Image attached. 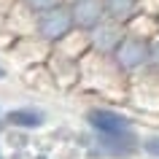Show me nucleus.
Listing matches in <instances>:
<instances>
[{"label": "nucleus", "mask_w": 159, "mask_h": 159, "mask_svg": "<svg viewBox=\"0 0 159 159\" xmlns=\"http://www.w3.org/2000/svg\"><path fill=\"white\" fill-rule=\"evenodd\" d=\"M35 16V33L38 38L46 43H59L65 38L70 30H73V16H70V8H67V3H59L54 8H46L41 14H33Z\"/></svg>", "instance_id": "nucleus-1"}, {"label": "nucleus", "mask_w": 159, "mask_h": 159, "mask_svg": "<svg viewBox=\"0 0 159 159\" xmlns=\"http://www.w3.org/2000/svg\"><path fill=\"white\" fill-rule=\"evenodd\" d=\"M0 78H6V67L0 65Z\"/></svg>", "instance_id": "nucleus-13"}, {"label": "nucleus", "mask_w": 159, "mask_h": 159, "mask_svg": "<svg viewBox=\"0 0 159 159\" xmlns=\"http://www.w3.org/2000/svg\"><path fill=\"white\" fill-rule=\"evenodd\" d=\"M6 132V121H3V116H0V135Z\"/></svg>", "instance_id": "nucleus-12"}, {"label": "nucleus", "mask_w": 159, "mask_h": 159, "mask_svg": "<svg viewBox=\"0 0 159 159\" xmlns=\"http://www.w3.org/2000/svg\"><path fill=\"white\" fill-rule=\"evenodd\" d=\"M102 6H105V19L129 25L140 11V0H102Z\"/></svg>", "instance_id": "nucleus-8"}, {"label": "nucleus", "mask_w": 159, "mask_h": 159, "mask_svg": "<svg viewBox=\"0 0 159 159\" xmlns=\"http://www.w3.org/2000/svg\"><path fill=\"white\" fill-rule=\"evenodd\" d=\"M113 57L121 70H138V67L148 65V41L140 35H124L113 51Z\"/></svg>", "instance_id": "nucleus-3"}, {"label": "nucleus", "mask_w": 159, "mask_h": 159, "mask_svg": "<svg viewBox=\"0 0 159 159\" xmlns=\"http://www.w3.org/2000/svg\"><path fill=\"white\" fill-rule=\"evenodd\" d=\"M86 38H89V49H94L97 54H113L124 38V25H119L113 19H102L100 25H94L86 33Z\"/></svg>", "instance_id": "nucleus-4"}, {"label": "nucleus", "mask_w": 159, "mask_h": 159, "mask_svg": "<svg viewBox=\"0 0 159 159\" xmlns=\"http://www.w3.org/2000/svg\"><path fill=\"white\" fill-rule=\"evenodd\" d=\"M140 148L148 154V157H154V159H159V135H148L146 140L140 143Z\"/></svg>", "instance_id": "nucleus-10"}, {"label": "nucleus", "mask_w": 159, "mask_h": 159, "mask_svg": "<svg viewBox=\"0 0 159 159\" xmlns=\"http://www.w3.org/2000/svg\"><path fill=\"white\" fill-rule=\"evenodd\" d=\"M46 119H49L46 111L35 108V105H19V108H11L3 113L6 127H14V129H41Z\"/></svg>", "instance_id": "nucleus-7"}, {"label": "nucleus", "mask_w": 159, "mask_h": 159, "mask_svg": "<svg viewBox=\"0 0 159 159\" xmlns=\"http://www.w3.org/2000/svg\"><path fill=\"white\" fill-rule=\"evenodd\" d=\"M22 3H25V8L30 11V14H41V11L54 8V6H59V3H67V0H22Z\"/></svg>", "instance_id": "nucleus-9"}, {"label": "nucleus", "mask_w": 159, "mask_h": 159, "mask_svg": "<svg viewBox=\"0 0 159 159\" xmlns=\"http://www.w3.org/2000/svg\"><path fill=\"white\" fill-rule=\"evenodd\" d=\"M0 159H6V157H3V148H0Z\"/></svg>", "instance_id": "nucleus-14"}, {"label": "nucleus", "mask_w": 159, "mask_h": 159, "mask_svg": "<svg viewBox=\"0 0 159 159\" xmlns=\"http://www.w3.org/2000/svg\"><path fill=\"white\" fill-rule=\"evenodd\" d=\"M148 62L159 70V38L157 41H148Z\"/></svg>", "instance_id": "nucleus-11"}, {"label": "nucleus", "mask_w": 159, "mask_h": 159, "mask_svg": "<svg viewBox=\"0 0 159 159\" xmlns=\"http://www.w3.org/2000/svg\"><path fill=\"white\" fill-rule=\"evenodd\" d=\"M86 124L92 127L94 135H129L135 132L132 129V121L119 113V111H111V108H89L84 113Z\"/></svg>", "instance_id": "nucleus-2"}, {"label": "nucleus", "mask_w": 159, "mask_h": 159, "mask_svg": "<svg viewBox=\"0 0 159 159\" xmlns=\"http://www.w3.org/2000/svg\"><path fill=\"white\" fill-rule=\"evenodd\" d=\"M94 148L102 157L127 159L140 148V138L135 132H129V135H94Z\"/></svg>", "instance_id": "nucleus-5"}, {"label": "nucleus", "mask_w": 159, "mask_h": 159, "mask_svg": "<svg viewBox=\"0 0 159 159\" xmlns=\"http://www.w3.org/2000/svg\"><path fill=\"white\" fill-rule=\"evenodd\" d=\"M67 8L73 16V27L89 33L94 25H100L105 19V6L102 0H67Z\"/></svg>", "instance_id": "nucleus-6"}, {"label": "nucleus", "mask_w": 159, "mask_h": 159, "mask_svg": "<svg viewBox=\"0 0 159 159\" xmlns=\"http://www.w3.org/2000/svg\"><path fill=\"white\" fill-rule=\"evenodd\" d=\"M0 116H3V113H0Z\"/></svg>", "instance_id": "nucleus-15"}]
</instances>
